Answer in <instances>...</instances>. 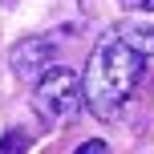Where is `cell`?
<instances>
[{
  "mask_svg": "<svg viewBox=\"0 0 154 154\" xmlns=\"http://www.w3.org/2000/svg\"><path fill=\"white\" fill-rule=\"evenodd\" d=\"M81 77H77L69 65H53L37 85H32V109L45 126H65L77 118L81 109Z\"/></svg>",
  "mask_w": 154,
  "mask_h": 154,
  "instance_id": "2",
  "label": "cell"
},
{
  "mask_svg": "<svg viewBox=\"0 0 154 154\" xmlns=\"http://www.w3.org/2000/svg\"><path fill=\"white\" fill-rule=\"evenodd\" d=\"M114 32H118V41L130 45L138 57H146V61L154 57V29H150V24H118Z\"/></svg>",
  "mask_w": 154,
  "mask_h": 154,
  "instance_id": "4",
  "label": "cell"
},
{
  "mask_svg": "<svg viewBox=\"0 0 154 154\" xmlns=\"http://www.w3.org/2000/svg\"><path fill=\"white\" fill-rule=\"evenodd\" d=\"M0 154H29V134L12 126V130L0 138Z\"/></svg>",
  "mask_w": 154,
  "mask_h": 154,
  "instance_id": "5",
  "label": "cell"
},
{
  "mask_svg": "<svg viewBox=\"0 0 154 154\" xmlns=\"http://www.w3.org/2000/svg\"><path fill=\"white\" fill-rule=\"evenodd\" d=\"M8 65H12V73L20 77V81H32V85H37L41 77L57 65V45L49 37H24V41L12 45Z\"/></svg>",
  "mask_w": 154,
  "mask_h": 154,
  "instance_id": "3",
  "label": "cell"
},
{
  "mask_svg": "<svg viewBox=\"0 0 154 154\" xmlns=\"http://www.w3.org/2000/svg\"><path fill=\"white\" fill-rule=\"evenodd\" d=\"M142 73H146V57H138L130 45H122L118 32H106V37L93 45L89 61H85L81 101L89 106L93 118L109 122V118L122 114V106L130 101V93L138 89Z\"/></svg>",
  "mask_w": 154,
  "mask_h": 154,
  "instance_id": "1",
  "label": "cell"
},
{
  "mask_svg": "<svg viewBox=\"0 0 154 154\" xmlns=\"http://www.w3.org/2000/svg\"><path fill=\"white\" fill-rule=\"evenodd\" d=\"M73 154H109V146L101 138H89V142H81V146H77Z\"/></svg>",
  "mask_w": 154,
  "mask_h": 154,
  "instance_id": "6",
  "label": "cell"
},
{
  "mask_svg": "<svg viewBox=\"0 0 154 154\" xmlns=\"http://www.w3.org/2000/svg\"><path fill=\"white\" fill-rule=\"evenodd\" d=\"M126 12H154V0H122Z\"/></svg>",
  "mask_w": 154,
  "mask_h": 154,
  "instance_id": "7",
  "label": "cell"
}]
</instances>
